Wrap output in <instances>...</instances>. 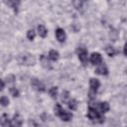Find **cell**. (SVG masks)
I'll return each instance as SVG.
<instances>
[{"mask_svg": "<svg viewBox=\"0 0 127 127\" xmlns=\"http://www.w3.org/2000/svg\"><path fill=\"white\" fill-rule=\"evenodd\" d=\"M0 104H1L2 106H7V105L9 104V99H8V97H6V96H1V97H0Z\"/></svg>", "mask_w": 127, "mask_h": 127, "instance_id": "ffe728a7", "label": "cell"}, {"mask_svg": "<svg viewBox=\"0 0 127 127\" xmlns=\"http://www.w3.org/2000/svg\"><path fill=\"white\" fill-rule=\"evenodd\" d=\"M105 52H106V54H107L109 57H113V56L116 54L115 49H114L113 47H111V46H107V47L105 48Z\"/></svg>", "mask_w": 127, "mask_h": 127, "instance_id": "2e32d148", "label": "cell"}, {"mask_svg": "<svg viewBox=\"0 0 127 127\" xmlns=\"http://www.w3.org/2000/svg\"><path fill=\"white\" fill-rule=\"evenodd\" d=\"M18 62L24 65H33V64H35L36 61H35V58L33 57V55L28 54V53H24V54L19 55Z\"/></svg>", "mask_w": 127, "mask_h": 127, "instance_id": "3957f363", "label": "cell"}, {"mask_svg": "<svg viewBox=\"0 0 127 127\" xmlns=\"http://www.w3.org/2000/svg\"><path fill=\"white\" fill-rule=\"evenodd\" d=\"M0 124L2 127H9L10 126V120L7 114H3L0 117Z\"/></svg>", "mask_w": 127, "mask_h": 127, "instance_id": "30bf717a", "label": "cell"}, {"mask_svg": "<svg viewBox=\"0 0 127 127\" xmlns=\"http://www.w3.org/2000/svg\"><path fill=\"white\" fill-rule=\"evenodd\" d=\"M87 116H88V118L91 121H93L95 123H102V122H104V117L99 113V111L96 110V108H94L92 106L88 107Z\"/></svg>", "mask_w": 127, "mask_h": 127, "instance_id": "6da1fadb", "label": "cell"}, {"mask_svg": "<svg viewBox=\"0 0 127 127\" xmlns=\"http://www.w3.org/2000/svg\"><path fill=\"white\" fill-rule=\"evenodd\" d=\"M55 113L64 121H69L72 118V114L65 111L64 109H63V107L59 103L56 104V106H55Z\"/></svg>", "mask_w": 127, "mask_h": 127, "instance_id": "7a4b0ae2", "label": "cell"}, {"mask_svg": "<svg viewBox=\"0 0 127 127\" xmlns=\"http://www.w3.org/2000/svg\"><path fill=\"white\" fill-rule=\"evenodd\" d=\"M40 61H41V63H42V64H43V66H45L46 68H51V65H50V63H49V61H48V58L45 56V55H42L41 57H40Z\"/></svg>", "mask_w": 127, "mask_h": 127, "instance_id": "5bb4252c", "label": "cell"}, {"mask_svg": "<svg viewBox=\"0 0 127 127\" xmlns=\"http://www.w3.org/2000/svg\"><path fill=\"white\" fill-rule=\"evenodd\" d=\"M76 54H77L80 62L83 64H87V51H86V49L83 47H78L76 49Z\"/></svg>", "mask_w": 127, "mask_h": 127, "instance_id": "5b68a950", "label": "cell"}, {"mask_svg": "<svg viewBox=\"0 0 127 127\" xmlns=\"http://www.w3.org/2000/svg\"><path fill=\"white\" fill-rule=\"evenodd\" d=\"M31 85L36 90H38V91H41V92L45 91V85H44V83L42 81H40L38 78H35V77L32 78L31 79Z\"/></svg>", "mask_w": 127, "mask_h": 127, "instance_id": "8992f818", "label": "cell"}, {"mask_svg": "<svg viewBox=\"0 0 127 127\" xmlns=\"http://www.w3.org/2000/svg\"><path fill=\"white\" fill-rule=\"evenodd\" d=\"M95 72H96V73H98V74H100V75H106V74L108 73V69H107V67H106V65H105V64H99V66L96 68Z\"/></svg>", "mask_w": 127, "mask_h": 127, "instance_id": "9c48e42d", "label": "cell"}, {"mask_svg": "<svg viewBox=\"0 0 127 127\" xmlns=\"http://www.w3.org/2000/svg\"><path fill=\"white\" fill-rule=\"evenodd\" d=\"M49 93H50V95H51L53 98H56V97H57V94H58V87H57V86L51 87L50 90H49Z\"/></svg>", "mask_w": 127, "mask_h": 127, "instance_id": "ac0fdd59", "label": "cell"}, {"mask_svg": "<svg viewBox=\"0 0 127 127\" xmlns=\"http://www.w3.org/2000/svg\"><path fill=\"white\" fill-rule=\"evenodd\" d=\"M3 87H4V82L0 79V90H2V89H3Z\"/></svg>", "mask_w": 127, "mask_h": 127, "instance_id": "603a6c76", "label": "cell"}, {"mask_svg": "<svg viewBox=\"0 0 127 127\" xmlns=\"http://www.w3.org/2000/svg\"><path fill=\"white\" fill-rule=\"evenodd\" d=\"M10 127H16V126H10Z\"/></svg>", "mask_w": 127, "mask_h": 127, "instance_id": "cb8c5ba5", "label": "cell"}, {"mask_svg": "<svg viewBox=\"0 0 127 127\" xmlns=\"http://www.w3.org/2000/svg\"><path fill=\"white\" fill-rule=\"evenodd\" d=\"M98 107H99V109H100V111L102 113H105V112H107L109 110V104L107 102H105V101L104 102H99Z\"/></svg>", "mask_w": 127, "mask_h": 127, "instance_id": "4fadbf2b", "label": "cell"}, {"mask_svg": "<svg viewBox=\"0 0 127 127\" xmlns=\"http://www.w3.org/2000/svg\"><path fill=\"white\" fill-rule=\"evenodd\" d=\"M89 85H90V92H89V97L93 98L94 95L96 94V91L98 87L100 86V82L97 78H90L89 80Z\"/></svg>", "mask_w": 127, "mask_h": 127, "instance_id": "277c9868", "label": "cell"}, {"mask_svg": "<svg viewBox=\"0 0 127 127\" xmlns=\"http://www.w3.org/2000/svg\"><path fill=\"white\" fill-rule=\"evenodd\" d=\"M56 37L60 43H64L65 41V33L62 28H58L56 30Z\"/></svg>", "mask_w": 127, "mask_h": 127, "instance_id": "ba28073f", "label": "cell"}, {"mask_svg": "<svg viewBox=\"0 0 127 127\" xmlns=\"http://www.w3.org/2000/svg\"><path fill=\"white\" fill-rule=\"evenodd\" d=\"M90 62L92 64H100L102 63V58H101V55L99 53H92L91 56H90Z\"/></svg>", "mask_w": 127, "mask_h": 127, "instance_id": "52a82bcc", "label": "cell"}, {"mask_svg": "<svg viewBox=\"0 0 127 127\" xmlns=\"http://www.w3.org/2000/svg\"><path fill=\"white\" fill-rule=\"evenodd\" d=\"M59 57H60L59 52H57V51H55V50L50 51V53H49V59H50L51 61L56 62V61H58V60H59Z\"/></svg>", "mask_w": 127, "mask_h": 127, "instance_id": "7c38bea8", "label": "cell"}, {"mask_svg": "<svg viewBox=\"0 0 127 127\" xmlns=\"http://www.w3.org/2000/svg\"><path fill=\"white\" fill-rule=\"evenodd\" d=\"M10 93H11V95H13L14 97L19 96V90L16 89L15 87H11V88H10Z\"/></svg>", "mask_w": 127, "mask_h": 127, "instance_id": "7402d4cb", "label": "cell"}, {"mask_svg": "<svg viewBox=\"0 0 127 127\" xmlns=\"http://www.w3.org/2000/svg\"><path fill=\"white\" fill-rule=\"evenodd\" d=\"M35 36H36V34H35V32H34L33 30H29V31L27 32V38H28L30 41H33V40L35 39Z\"/></svg>", "mask_w": 127, "mask_h": 127, "instance_id": "44dd1931", "label": "cell"}, {"mask_svg": "<svg viewBox=\"0 0 127 127\" xmlns=\"http://www.w3.org/2000/svg\"><path fill=\"white\" fill-rule=\"evenodd\" d=\"M7 5H9V6H11L16 12H17V10H18V6H19V4H20V2L19 1H8V2H5Z\"/></svg>", "mask_w": 127, "mask_h": 127, "instance_id": "e0dca14e", "label": "cell"}, {"mask_svg": "<svg viewBox=\"0 0 127 127\" xmlns=\"http://www.w3.org/2000/svg\"><path fill=\"white\" fill-rule=\"evenodd\" d=\"M67 106L70 110H75L76 107H77V102L75 99H69L67 101Z\"/></svg>", "mask_w": 127, "mask_h": 127, "instance_id": "9a60e30c", "label": "cell"}, {"mask_svg": "<svg viewBox=\"0 0 127 127\" xmlns=\"http://www.w3.org/2000/svg\"><path fill=\"white\" fill-rule=\"evenodd\" d=\"M62 100H63L64 102H66V103H67V101L69 100V93H68V91H66V90L63 91V94H62Z\"/></svg>", "mask_w": 127, "mask_h": 127, "instance_id": "d6986e66", "label": "cell"}, {"mask_svg": "<svg viewBox=\"0 0 127 127\" xmlns=\"http://www.w3.org/2000/svg\"><path fill=\"white\" fill-rule=\"evenodd\" d=\"M38 33H39L40 37L45 38V37L47 36V34H48V30L46 29L45 26H43V25H39V26H38Z\"/></svg>", "mask_w": 127, "mask_h": 127, "instance_id": "8fae6325", "label": "cell"}]
</instances>
